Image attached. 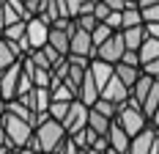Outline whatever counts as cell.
<instances>
[{"label": "cell", "mask_w": 159, "mask_h": 154, "mask_svg": "<svg viewBox=\"0 0 159 154\" xmlns=\"http://www.w3.org/2000/svg\"><path fill=\"white\" fill-rule=\"evenodd\" d=\"M104 25H110L115 33H121V31H124V11H112V14L107 17V22H104Z\"/></svg>", "instance_id": "obj_31"}, {"label": "cell", "mask_w": 159, "mask_h": 154, "mask_svg": "<svg viewBox=\"0 0 159 154\" xmlns=\"http://www.w3.org/2000/svg\"><path fill=\"white\" fill-rule=\"evenodd\" d=\"M157 129H159V127H157Z\"/></svg>", "instance_id": "obj_52"}, {"label": "cell", "mask_w": 159, "mask_h": 154, "mask_svg": "<svg viewBox=\"0 0 159 154\" xmlns=\"http://www.w3.org/2000/svg\"><path fill=\"white\" fill-rule=\"evenodd\" d=\"M129 96H132V88H126L118 77H112L104 85V91H102V99H107L112 105H124V102H129Z\"/></svg>", "instance_id": "obj_11"}, {"label": "cell", "mask_w": 159, "mask_h": 154, "mask_svg": "<svg viewBox=\"0 0 159 154\" xmlns=\"http://www.w3.org/2000/svg\"><path fill=\"white\" fill-rule=\"evenodd\" d=\"M104 3L110 6V11H126L132 0H104Z\"/></svg>", "instance_id": "obj_39"}, {"label": "cell", "mask_w": 159, "mask_h": 154, "mask_svg": "<svg viewBox=\"0 0 159 154\" xmlns=\"http://www.w3.org/2000/svg\"><path fill=\"white\" fill-rule=\"evenodd\" d=\"M36 154H44V152H36Z\"/></svg>", "instance_id": "obj_49"}, {"label": "cell", "mask_w": 159, "mask_h": 154, "mask_svg": "<svg viewBox=\"0 0 159 154\" xmlns=\"http://www.w3.org/2000/svg\"><path fill=\"white\" fill-rule=\"evenodd\" d=\"M6 31V14H3V3H0V33Z\"/></svg>", "instance_id": "obj_43"}, {"label": "cell", "mask_w": 159, "mask_h": 154, "mask_svg": "<svg viewBox=\"0 0 159 154\" xmlns=\"http://www.w3.org/2000/svg\"><path fill=\"white\" fill-rule=\"evenodd\" d=\"M132 3H140V0H132Z\"/></svg>", "instance_id": "obj_48"}, {"label": "cell", "mask_w": 159, "mask_h": 154, "mask_svg": "<svg viewBox=\"0 0 159 154\" xmlns=\"http://www.w3.org/2000/svg\"><path fill=\"white\" fill-rule=\"evenodd\" d=\"M0 3H3V0H0Z\"/></svg>", "instance_id": "obj_51"}, {"label": "cell", "mask_w": 159, "mask_h": 154, "mask_svg": "<svg viewBox=\"0 0 159 154\" xmlns=\"http://www.w3.org/2000/svg\"><path fill=\"white\" fill-rule=\"evenodd\" d=\"M110 6L104 3V0H96V6H93V17L99 19V22H107V17H110Z\"/></svg>", "instance_id": "obj_30"}, {"label": "cell", "mask_w": 159, "mask_h": 154, "mask_svg": "<svg viewBox=\"0 0 159 154\" xmlns=\"http://www.w3.org/2000/svg\"><path fill=\"white\" fill-rule=\"evenodd\" d=\"M80 154H91V152H88V149H82V152H80Z\"/></svg>", "instance_id": "obj_47"}, {"label": "cell", "mask_w": 159, "mask_h": 154, "mask_svg": "<svg viewBox=\"0 0 159 154\" xmlns=\"http://www.w3.org/2000/svg\"><path fill=\"white\" fill-rule=\"evenodd\" d=\"M88 127L93 129L96 135H110L112 118H107V116H102L99 110H93V108H91V118H88Z\"/></svg>", "instance_id": "obj_19"}, {"label": "cell", "mask_w": 159, "mask_h": 154, "mask_svg": "<svg viewBox=\"0 0 159 154\" xmlns=\"http://www.w3.org/2000/svg\"><path fill=\"white\" fill-rule=\"evenodd\" d=\"M3 14H6V28H8V25H14V22H19V19H22V17L16 14L14 8H11V6H8V3H3Z\"/></svg>", "instance_id": "obj_36"}, {"label": "cell", "mask_w": 159, "mask_h": 154, "mask_svg": "<svg viewBox=\"0 0 159 154\" xmlns=\"http://www.w3.org/2000/svg\"><path fill=\"white\" fill-rule=\"evenodd\" d=\"M151 124H154V127H159V108H157V113H154V118H151Z\"/></svg>", "instance_id": "obj_45"}, {"label": "cell", "mask_w": 159, "mask_h": 154, "mask_svg": "<svg viewBox=\"0 0 159 154\" xmlns=\"http://www.w3.org/2000/svg\"><path fill=\"white\" fill-rule=\"evenodd\" d=\"M49 31H52V25L44 22L41 17L28 19V41H30L33 50H41V47L49 44Z\"/></svg>", "instance_id": "obj_7"}, {"label": "cell", "mask_w": 159, "mask_h": 154, "mask_svg": "<svg viewBox=\"0 0 159 154\" xmlns=\"http://www.w3.org/2000/svg\"><path fill=\"white\" fill-rule=\"evenodd\" d=\"M115 77H118L126 88H132V85L143 77V69H140V66H129V63H115Z\"/></svg>", "instance_id": "obj_15"}, {"label": "cell", "mask_w": 159, "mask_h": 154, "mask_svg": "<svg viewBox=\"0 0 159 154\" xmlns=\"http://www.w3.org/2000/svg\"><path fill=\"white\" fill-rule=\"evenodd\" d=\"M159 140V129L154 124H148L140 135H134L132 138V146H129V154H151L154 149V143Z\"/></svg>", "instance_id": "obj_10"}, {"label": "cell", "mask_w": 159, "mask_h": 154, "mask_svg": "<svg viewBox=\"0 0 159 154\" xmlns=\"http://www.w3.org/2000/svg\"><path fill=\"white\" fill-rule=\"evenodd\" d=\"M3 36H6V41H11V44L19 47L22 39H28V22L19 19V22H14V25H8V28L3 31Z\"/></svg>", "instance_id": "obj_20"}, {"label": "cell", "mask_w": 159, "mask_h": 154, "mask_svg": "<svg viewBox=\"0 0 159 154\" xmlns=\"http://www.w3.org/2000/svg\"><path fill=\"white\" fill-rule=\"evenodd\" d=\"M11 154H16V152H11Z\"/></svg>", "instance_id": "obj_50"}, {"label": "cell", "mask_w": 159, "mask_h": 154, "mask_svg": "<svg viewBox=\"0 0 159 154\" xmlns=\"http://www.w3.org/2000/svg\"><path fill=\"white\" fill-rule=\"evenodd\" d=\"M41 50H44V55H47V58H49V63H52V66H55V63H58V61H61V58H66V55H61V52H58V50H55V47H41Z\"/></svg>", "instance_id": "obj_38"}, {"label": "cell", "mask_w": 159, "mask_h": 154, "mask_svg": "<svg viewBox=\"0 0 159 154\" xmlns=\"http://www.w3.org/2000/svg\"><path fill=\"white\" fill-rule=\"evenodd\" d=\"M28 58H30V61L36 63L39 69H47V72H52V63H49V58L44 55V50H33V52L28 55Z\"/></svg>", "instance_id": "obj_28"}, {"label": "cell", "mask_w": 159, "mask_h": 154, "mask_svg": "<svg viewBox=\"0 0 159 154\" xmlns=\"http://www.w3.org/2000/svg\"><path fill=\"white\" fill-rule=\"evenodd\" d=\"M19 77H22V61L0 72V99H3V102H14L16 99Z\"/></svg>", "instance_id": "obj_6"}, {"label": "cell", "mask_w": 159, "mask_h": 154, "mask_svg": "<svg viewBox=\"0 0 159 154\" xmlns=\"http://www.w3.org/2000/svg\"><path fill=\"white\" fill-rule=\"evenodd\" d=\"M154 77H148V75H143L134 85H132V96H129V105L132 108H143L145 105V99H148V94H151V88H154Z\"/></svg>", "instance_id": "obj_12"}, {"label": "cell", "mask_w": 159, "mask_h": 154, "mask_svg": "<svg viewBox=\"0 0 159 154\" xmlns=\"http://www.w3.org/2000/svg\"><path fill=\"white\" fill-rule=\"evenodd\" d=\"M145 33H148L151 39H159V22H148V25H145Z\"/></svg>", "instance_id": "obj_40"}, {"label": "cell", "mask_w": 159, "mask_h": 154, "mask_svg": "<svg viewBox=\"0 0 159 154\" xmlns=\"http://www.w3.org/2000/svg\"><path fill=\"white\" fill-rule=\"evenodd\" d=\"M93 152H99V154H107V149H110V138L107 135H99V138L93 140V146H91Z\"/></svg>", "instance_id": "obj_35"}, {"label": "cell", "mask_w": 159, "mask_h": 154, "mask_svg": "<svg viewBox=\"0 0 159 154\" xmlns=\"http://www.w3.org/2000/svg\"><path fill=\"white\" fill-rule=\"evenodd\" d=\"M80 152H82V149H80L77 143H74V140H71V138H66L63 143L58 146V152H55V154H80Z\"/></svg>", "instance_id": "obj_32"}, {"label": "cell", "mask_w": 159, "mask_h": 154, "mask_svg": "<svg viewBox=\"0 0 159 154\" xmlns=\"http://www.w3.org/2000/svg\"><path fill=\"white\" fill-rule=\"evenodd\" d=\"M121 63H129V66H140V69H143V61H140V52H137V50H126V52H124V61Z\"/></svg>", "instance_id": "obj_34"}, {"label": "cell", "mask_w": 159, "mask_h": 154, "mask_svg": "<svg viewBox=\"0 0 159 154\" xmlns=\"http://www.w3.org/2000/svg\"><path fill=\"white\" fill-rule=\"evenodd\" d=\"M110 149H115V152H121V154H129V146H132V138L126 135V129L121 127L118 121H112L110 127Z\"/></svg>", "instance_id": "obj_14"}, {"label": "cell", "mask_w": 159, "mask_h": 154, "mask_svg": "<svg viewBox=\"0 0 159 154\" xmlns=\"http://www.w3.org/2000/svg\"><path fill=\"white\" fill-rule=\"evenodd\" d=\"M112 33H115V31H112L110 25H104V22H99V25H96V31L91 33V36H93V44H96V50H99V47L104 44V41L110 39Z\"/></svg>", "instance_id": "obj_25"}, {"label": "cell", "mask_w": 159, "mask_h": 154, "mask_svg": "<svg viewBox=\"0 0 159 154\" xmlns=\"http://www.w3.org/2000/svg\"><path fill=\"white\" fill-rule=\"evenodd\" d=\"M8 105V113H14L16 118H25V121H30L33 127H36V113H33L28 105H22L19 99H14V102H6Z\"/></svg>", "instance_id": "obj_23"}, {"label": "cell", "mask_w": 159, "mask_h": 154, "mask_svg": "<svg viewBox=\"0 0 159 154\" xmlns=\"http://www.w3.org/2000/svg\"><path fill=\"white\" fill-rule=\"evenodd\" d=\"M93 110H99L102 116H107V118H112V121L118 118V105H112V102H107V99H99V102L93 105Z\"/></svg>", "instance_id": "obj_27"}, {"label": "cell", "mask_w": 159, "mask_h": 154, "mask_svg": "<svg viewBox=\"0 0 159 154\" xmlns=\"http://www.w3.org/2000/svg\"><path fill=\"white\" fill-rule=\"evenodd\" d=\"M115 121L121 124L124 129H126L129 138H134V135H140L145 127H148V116L143 113V108H132L129 102H124V105H118V118Z\"/></svg>", "instance_id": "obj_3"}, {"label": "cell", "mask_w": 159, "mask_h": 154, "mask_svg": "<svg viewBox=\"0 0 159 154\" xmlns=\"http://www.w3.org/2000/svg\"><path fill=\"white\" fill-rule=\"evenodd\" d=\"M137 52H140V61H143V66H145V63H151V61H159V39H151V36H148Z\"/></svg>", "instance_id": "obj_21"}, {"label": "cell", "mask_w": 159, "mask_h": 154, "mask_svg": "<svg viewBox=\"0 0 159 154\" xmlns=\"http://www.w3.org/2000/svg\"><path fill=\"white\" fill-rule=\"evenodd\" d=\"M3 124H6V135H8V140H11V146H14L16 152L19 149H28L30 138L36 135V127L30 121H25V118H16L14 113H6Z\"/></svg>", "instance_id": "obj_1"}, {"label": "cell", "mask_w": 159, "mask_h": 154, "mask_svg": "<svg viewBox=\"0 0 159 154\" xmlns=\"http://www.w3.org/2000/svg\"><path fill=\"white\" fill-rule=\"evenodd\" d=\"M19 102L22 105H28V108L39 116V113H49V105H52V94H49V88H33L30 94H25V96H19Z\"/></svg>", "instance_id": "obj_9"}, {"label": "cell", "mask_w": 159, "mask_h": 154, "mask_svg": "<svg viewBox=\"0 0 159 154\" xmlns=\"http://www.w3.org/2000/svg\"><path fill=\"white\" fill-rule=\"evenodd\" d=\"M49 47H55L61 55H69L71 52V33L61 31V28H52L49 31Z\"/></svg>", "instance_id": "obj_16"}, {"label": "cell", "mask_w": 159, "mask_h": 154, "mask_svg": "<svg viewBox=\"0 0 159 154\" xmlns=\"http://www.w3.org/2000/svg\"><path fill=\"white\" fill-rule=\"evenodd\" d=\"M91 75H93V80H96V85L104 91V85L110 83L112 77H115V66L112 63H107V61H99V58H93L91 61V69H88Z\"/></svg>", "instance_id": "obj_13"}, {"label": "cell", "mask_w": 159, "mask_h": 154, "mask_svg": "<svg viewBox=\"0 0 159 154\" xmlns=\"http://www.w3.org/2000/svg\"><path fill=\"white\" fill-rule=\"evenodd\" d=\"M28 149H30V152H41V143H39V135H33V138H30Z\"/></svg>", "instance_id": "obj_41"}, {"label": "cell", "mask_w": 159, "mask_h": 154, "mask_svg": "<svg viewBox=\"0 0 159 154\" xmlns=\"http://www.w3.org/2000/svg\"><path fill=\"white\" fill-rule=\"evenodd\" d=\"M6 113H8V105H6V102H3V99H0V121H3V118H6Z\"/></svg>", "instance_id": "obj_44"}, {"label": "cell", "mask_w": 159, "mask_h": 154, "mask_svg": "<svg viewBox=\"0 0 159 154\" xmlns=\"http://www.w3.org/2000/svg\"><path fill=\"white\" fill-rule=\"evenodd\" d=\"M49 94H52V102H74V99H77V94L71 91L63 80H58V77H52V83H49Z\"/></svg>", "instance_id": "obj_17"}, {"label": "cell", "mask_w": 159, "mask_h": 154, "mask_svg": "<svg viewBox=\"0 0 159 154\" xmlns=\"http://www.w3.org/2000/svg\"><path fill=\"white\" fill-rule=\"evenodd\" d=\"M69 55H82V58H91V61H93L96 58L93 36L88 31H82V28H77V31L71 33V52H69Z\"/></svg>", "instance_id": "obj_8"}, {"label": "cell", "mask_w": 159, "mask_h": 154, "mask_svg": "<svg viewBox=\"0 0 159 154\" xmlns=\"http://www.w3.org/2000/svg\"><path fill=\"white\" fill-rule=\"evenodd\" d=\"M124 33V41H126V50H140L143 41L148 39V33H145V25H137V28H126Z\"/></svg>", "instance_id": "obj_18"}, {"label": "cell", "mask_w": 159, "mask_h": 154, "mask_svg": "<svg viewBox=\"0 0 159 154\" xmlns=\"http://www.w3.org/2000/svg\"><path fill=\"white\" fill-rule=\"evenodd\" d=\"M85 3H88V0H66V8H69V17H71V19H77Z\"/></svg>", "instance_id": "obj_33"}, {"label": "cell", "mask_w": 159, "mask_h": 154, "mask_svg": "<svg viewBox=\"0 0 159 154\" xmlns=\"http://www.w3.org/2000/svg\"><path fill=\"white\" fill-rule=\"evenodd\" d=\"M69 108H71V102H52V105H49V116H52L55 121L63 124V118L69 116Z\"/></svg>", "instance_id": "obj_26"}, {"label": "cell", "mask_w": 159, "mask_h": 154, "mask_svg": "<svg viewBox=\"0 0 159 154\" xmlns=\"http://www.w3.org/2000/svg\"><path fill=\"white\" fill-rule=\"evenodd\" d=\"M69 138L74 140V143H77L80 149H91V146H93V140L99 138V135H96V132L91 129V127H85L82 132H77V135H69Z\"/></svg>", "instance_id": "obj_24"}, {"label": "cell", "mask_w": 159, "mask_h": 154, "mask_svg": "<svg viewBox=\"0 0 159 154\" xmlns=\"http://www.w3.org/2000/svg\"><path fill=\"white\" fill-rule=\"evenodd\" d=\"M143 19H145V25H148V22H159V6L143 8Z\"/></svg>", "instance_id": "obj_37"}, {"label": "cell", "mask_w": 159, "mask_h": 154, "mask_svg": "<svg viewBox=\"0 0 159 154\" xmlns=\"http://www.w3.org/2000/svg\"><path fill=\"white\" fill-rule=\"evenodd\" d=\"M14 149H8V146H0V154H11Z\"/></svg>", "instance_id": "obj_46"}, {"label": "cell", "mask_w": 159, "mask_h": 154, "mask_svg": "<svg viewBox=\"0 0 159 154\" xmlns=\"http://www.w3.org/2000/svg\"><path fill=\"white\" fill-rule=\"evenodd\" d=\"M96 25H99V19H96L93 14H82V17H77V28H82V31H88V33H93V31H96Z\"/></svg>", "instance_id": "obj_29"}, {"label": "cell", "mask_w": 159, "mask_h": 154, "mask_svg": "<svg viewBox=\"0 0 159 154\" xmlns=\"http://www.w3.org/2000/svg\"><path fill=\"white\" fill-rule=\"evenodd\" d=\"M36 135H39V143H41V152L44 154H55L58 146L69 138V132L63 129V124L55 121V118H49V121H44L41 127H36Z\"/></svg>", "instance_id": "obj_2"}, {"label": "cell", "mask_w": 159, "mask_h": 154, "mask_svg": "<svg viewBox=\"0 0 159 154\" xmlns=\"http://www.w3.org/2000/svg\"><path fill=\"white\" fill-rule=\"evenodd\" d=\"M124 52H126V41H124V33H112L104 44L96 50V58L99 61H107V63H121L124 61Z\"/></svg>", "instance_id": "obj_5"}, {"label": "cell", "mask_w": 159, "mask_h": 154, "mask_svg": "<svg viewBox=\"0 0 159 154\" xmlns=\"http://www.w3.org/2000/svg\"><path fill=\"white\" fill-rule=\"evenodd\" d=\"M137 6H140V8H148V6H159V0H140Z\"/></svg>", "instance_id": "obj_42"}, {"label": "cell", "mask_w": 159, "mask_h": 154, "mask_svg": "<svg viewBox=\"0 0 159 154\" xmlns=\"http://www.w3.org/2000/svg\"><path fill=\"white\" fill-rule=\"evenodd\" d=\"M88 118H91V108H88L85 102L74 99L71 108H69V116L63 118V129L69 135H77V132H82V129L88 127Z\"/></svg>", "instance_id": "obj_4"}, {"label": "cell", "mask_w": 159, "mask_h": 154, "mask_svg": "<svg viewBox=\"0 0 159 154\" xmlns=\"http://www.w3.org/2000/svg\"><path fill=\"white\" fill-rule=\"evenodd\" d=\"M137 25H145L143 8H140L137 3H129V8L124 11V31H126V28H137Z\"/></svg>", "instance_id": "obj_22"}]
</instances>
